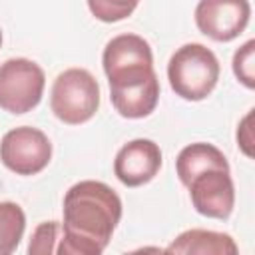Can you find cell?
Listing matches in <instances>:
<instances>
[{
    "label": "cell",
    "instance_id": "6da1fadb",
    "mask_svg": "<svg viewBox=\"0 0 255 255\" xmlns=\"http://www.w3.org/2000/svg\"><path fill=\"white\" fill-rule=\"evenodd\" d=\"M122 219V199L106 183L84 179L64 195L58 255H100Z\"/></svg>",
    "mask_w": 255,
    "mask_h": 255
},
{
    "label": "cell",
    "instance_id": "7a4b0ae2",
    "mask_svg": "<svg viewBox=\"0 0 255 255\" xmlns=\"http://www.w3.org/2000/svg\"><path fill=\"white\" fill-rule=\"evenodd\" d=\"M219 60L203 44H183L167 62V80L175 96L187 102L205 100L217 86Z\"/></svg>",
    "mask_w": 255,
    "mask_h": 255
},
{
    "label": "cell",
    "instance_id": "3957f363",
    "mask_svg": "<svg viewBox=\"0 0 255 255\" xmlns=\"http://www.w3.org/2000/svg\"><path fill=\"white\" fill-rule=\"evenodd\" d=\"M50 108L54 116L68 126L86 124L100 108L98 80L84 68L64 70L52 84Z\"/></svg>",
    "mask_w": 255,
    "mask_h": 255
},
{
    "label": "cell",
    "instance_id": "277c9868",
    "mask_svg": "<svg viewBox=\"0 0 255 255\" xmlns=\"http://www.w3.org/2000/svg\"><path fill=\"white\" fill-rule=\"evenodd\" d=\"M102 64L110 88L139 82L155 74L151 46L137 34H120L112 38L104 48Z\"/></svg>",
    "mask_w": 255,
    "mask_h": 255
},
{
    "label": "cell",
    "instance_id": "5b68a950",
    "mask_svg": "<svg viewBox=\"0 0 255 255\" xmlns=\"http://www.w3.org/2000/svg\"><path fill=\"white\" fill-rule=\"evenodd\" d=\"M44 70L28 58H10L0 64V108L20 116L32 112L44 94Z\"/></svg>",
    "mask_w": 255,
    "mask_h": 255
},
{
    "label": "cell",
    "instance_id": "8992f818",
    "mask_svg": "<svg viewBox=\"0 0 255 255\" xmlns=\"http://www.w3.org/2000/svg\"><path fill=\"white\" fill-rule=\"evenodd\" d=\"M52 159L48 135L30 126H20L4 133L0 141V161L16 175H36Z\"/></svg>",
    "mask_w": 255,
    "mask_h": 255
},
{
    "label": "cell",
    "instance_id": "52a82bcc",
    "mask_svg": "<svg viewBox=\"0 0 255 255\" xmlns=\"http://www.w3.org/2000/svg\"><path fill=\"white\" fill-rule=\"evenodd\" d=\"M249 16V0H199L195 6L199 32L215 42L235 40L247 28Z\"/></svg>",
    "mask_w": 255,
    "mask_h": 255
},
{
    "label": "cell",
    "instance_id": "ba28073f",
    "mask_svg": "<svg viewBox=\"0 0 255 255\" xmlns=\"http://www.w3.org/2000/svg\"><path fill=\"white\" fill-rule=\"evenodd\" d=\"M191 205L199 215L227 219L235 205V187L229 171L205 169L189 181Z\"/></svg>",
    "mask_w": 255,
    "mask_h": 255
},
{
    "label": "cell",
    "instance_id": "9c48e42d",
    "mask_svg": "<svg viewBox=\"0 0 255 255\" xmlns=\"http://www.w3.org/2000/svg\"><path fill=\"white\" fill-rule=\"evenodd\" d=\"M161 167V149L153 139L137 137L124 143L114 159L116 177L128 187L149 183Z\"/></svg>",
    "mask_w": 255,
    "mask_h": 255
},
{
    "label": "cell",
    "instance_id": "30bf717a",
    "mask_svg": "<svg viewBox=\"0 0 255 255\" xmlns=\"http://www.w3.org/2000/svg\"><path fill=\"white\" fill-rule=\"evenodd\" d=\"M110 100L122 118L139 120V118L149 116L159 102L157 74H153L145 80H139V82L110 88Z\"/></svg>",
    "mask_w": 255,
    "mask_h": 255
},
{
    "label": "cell",
    "instance_id": "8fae6325",
    "mask_svg": "<svg viewBox=\"0 0 255 255\" xmlns=\"http://www.w3.org/2000/svg\"><path fill=\"white\" fill-rule=\"evenodd\" d=\"M165 253L181 255H237L239 247L229 233L209 229H187L179 233L167 247Z\"/></svg>",
    "mask_w": 255,
    "mask_h": 255
},
{
    "label": "cell",
    "instance_id": "7c38bea8",
    "mask_svg": "<svg viewBox=\"0 0 255 255\" xmlns=\"http://www.w3.org/2000/svg\"><path fill=\"white\" fill-rule=\"evenodd\" d=\"M205 169H223L229 171V161L223 155V151L219 147H215L213 143H205V141H195L185 145L175 159V171L179 181L187 187L189 181L205 171Z\"/></svg>",
    "mask_w": 255,
    "mask_h": 255
},
{
    "label": "cell",
    "instance_id": "4fadbf2b",
    "mask_svg": "<svg viewBox=\"0 0 255 255\" xmlns=\"http://www.w3.org/2000/svg\"><path fill=\"white\" fill-rule=\"evenodd\" d=\"M26 229L24 209L14 201H0V255H10L22 241Z\"/></svg>",
    "mask_w": 255,
    "mask_h": 255
},
{
    "label": "cell",
    "instance_id": "5bb4252c",
    "mask_svg": "<svg viewBox=\"0 0 255 255\" xmlns=\"http://www.w3.org/2000/svg\"><path fill=\"white\" fill-rule=\"evenodd\" d=\"M139 0H88L90 12L100 22H120L133 14Z\"/></svg>",
    "mask_w": 255,
    "mask_h": 255
},
{
    "label": "cell",
    "instance_id": "9a60e30c",
    "mask_svg": "<svg viewBox=\"0 0 255 255\" xmlns=\"http://www.w3.org/2000/svg\"><path fill=\"white\" fill-rule=\"evenodd\" d=\"M60 231L62 223L60 221H44L40 223L28 243V253L30 255H50L56 253V243L60 241Z\"/></svg>",
    "mask_w": 255,
    "mask_h": 255
},
{
    "label": "cell",
    "instance_id": "2e32d148",
    "mask_svg": "<svg viewBox=\"0 0 255 255\" xmlns=\"http://www.w3.org/2000/svg\"><path fill=\"white\" fill-rule=\"evenodd\" d=\"M233 74L249 90L255 88V40H247L233 54Z\"/></svg>",
    "mask_w": 255,
    "mask_h": 255
},
{
    "label": "cell",
    "instance_id": "e0dca14e",
    "mask_svg": "<svg viewBox=\"0 0 255 255\" xmlns=\"http://www.w3.org/2000/svg\"><path fill=\"white\" fill-rule=\"evenodd\" d=\"M251 120H253V110L247 112V116L239 122L237 128V145L247 157H253V129H251Z\"/></svg>",
    "mask_w": 255,
    "mask_h": 255
},
{
    "label": "cell",
    "instance_id": "ac0fdd59",
    "mask_svg": "<svg viewBox=\"0 0 255 255\" xmlns=\"http://www.w3.org/2000/svg\"><path fill=\"white\" fill-rule=\"evenodd\" d=\"M0 46H2V30H0Z\"/></svg>",
    "mask_w": 255,
    "mask_h": 255
}]
</instances>
